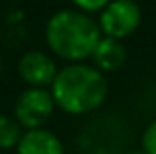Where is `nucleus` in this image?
<instances>
[{"label": "nucleus", "instance_id": "8", "mask_svg": "<svg viewBox=\"0 0 156 154\" xmlns=\"http://www.w3.org/2000/svg\"><path fill=\"white\" fill-rule=\"evenodd\" d=\"M24 135V128L14 117L0 115V150L16 148Z\"/></svg>", "mask_w": 156, "mask_h": 154}, {"label": "nucleus", "instance_id": "7", "mask_svg": "<svg viewBox=\"0 0 156 154\" xmlns=\"http://www.w3.org/2000/svg\"><path fill=\"white\" fill-rule=\"evenodd\" d=\"M18 154H65L61 140L48 128H32L26 131L20 138Z\"/></svg>", "mask_w": 156, "mask_h": 154}, {"label": "nucleus", "instance_id": "4", "mask_svg": "<svg viewBox=\"0 0 156 154\" xmlns=\"http://www.w3.org/2000/svg\"><path fill=\"white\" fill-rule=\"evenodd\" d=\"M140 18V6L134 0H111L101 10L99 28L103 36L122 40L138 28Z\"/></svg>", "mask_w": 156, "mask_h": 154}, {"label": "nucleus", "instance_id": "3", "mask_svg": "<svg viewBox=\"0 0 156 154\" xmlns=\"http://www.w3.org/2000/svg\"><path fill=\"white\" fill-rule=\"evenodd\" d=\"M55 111V101L51 91L46 87H28L18 95L14 103V119L22 124V128H42L51 119Z\"/></svg>", "mask_w": 156, "mask_h": 154}, {"label": "nucleus", "instance_id": "12", "mask_svg": "<svg viewBox=\"0 0 156 154\" xmlns=\"http://www.w3.org/2000/svg\"><path fill=\"white\" fill-rule=\"evenodd\" d=\"M133 154H144V152H133Z\"/></svg>", "mask_w": 156, "mask_h": 154}, {"label": "nucleus", "instance_id": "11", "mask_svg": "<svg viewBox=\"0 0 156 154\" xmlns=\"http://www.w3.org/2000/svg\"><path fill=\"white\" fill-rule=\"evenodd\" d=\"M0 73H2V54H0Z\"/></svg>", "mask_w": 156, "mask_h": 154}, {"label": "nucleus", "instance_id": "2", "mask_svg": "<svg viewBox=\"0 0 156 154\" xmlns=\"http://www.w3.org/2000/svg\"><path fill=\"white\" fill-rule=\"evenodd\" d=\"M103 38L99 22L83 10H59L46 24V42L57 58L65 61H83L91 58Z\"/></svg>", "mask_w": 156, "mask_h": 154}, {"label": "nucleus", "instance_id": "9", "mask_svg": "<svg viewBox=\"0 0 156 154\" xmlns=\"http://www.w3.org/2000/svg\"><path fill=\"white\" fill-rule=\"evenodd\" d=\"M142 152L144 154H156V121L146 127L142 135Z\"/></svg>", "mask_w": 156, "mask_h": 154}, {"label": "nucleus", "instance_id": "5", "mask_svg": "<svg viewBox=\"0 0 156 154\" xmlns=\"http://www.w3.org/2000/svg\"><path fill=\"white\" fill-rule=\"evenodd\" d=\"M57 65L48 54L40 50H30L20 58L18 61V73L28 87H48L53 83L57 75Z\"/></svg>", "mask_w": 156, "mask_h": 154}, {"label": "nucleus", "instance_id": "10", "mask_svg": "<svg viewBox=\"0 0 156 154\" xmlns=\"http://www.w3.org/2000/svg\"><path fill=\"white\" fill-rule=\"evenodd\" d=\"M73 4L77 6V10H83V12H101L111 0H71Z\"/></svg>", "mask_w": 156, "mask_h": 154}, {"label": "nucleus", "instance_id": "6", "mask_svg": "<svg viewBox=\"0 0 156 154\" xmlns=\"http://www.w3.org/2000/svg\"><path fill=\"white\" fill-rule=\"evenodd\" d=\"M91 59H93V65L99 71H103V73H113V71H119L125 65L126 50H125L121 40L103 36V38L99 40V44L95 46V50H93Z\"/></svg>", "mask_w": 156, "mask_h": 154}, {"label": "nucleus", "instance_id": "1", "mask_svg": "<svg viewBox=\"0 0 156 154\" xmlns=\"http://www.w3.org/2000/svg\"><path fill=\"white\" fill-rule=\"evenodd\" d=\"M51 95L55 107L69 115H85L105 103L109 95V83L103 71L87 63H69L57 71L51 83Z\"/></svg>", "mask_w": 156, "mask_h": 154}]
</instances>
